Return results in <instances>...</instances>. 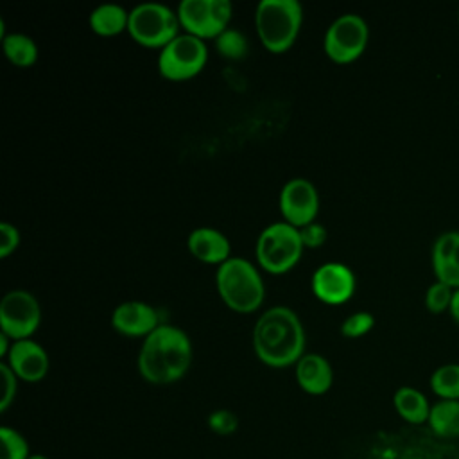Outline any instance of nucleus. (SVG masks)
Masks as SVG:
<instances>
[{
  "label": "nucleus",
  "mask_w": 459,
  "mask_h": 459,
  "mask_svg": "<svg viewBox=\"0 0 459 459\" xmlns=\"http://www.w3.org/2000/svg\"><path fill=\"white\" fill-rule=\"evenodd\" d=\"M179 25L178 11L161 2H143L129 11L127 30L140 45L163 48L179 34Z\"/></svg>",
  "instance_id": "6"
},
{
  "label": "nucleus",
  "mask_w": 459,
  "mask_h": 459,
  "mask_svg": "<svg viewBox=\"0 0 459 459\" xmlns=\"http://www.w3.org/2000/svg\"><path fill=\"white\" fill-rule=\"evenodd\" d=\"M0 375H2V382H4L2 398H0V411L4 412L14 402L16 389H18V377L14 375V371L5 362L0 364Z\"/></svg>",
  "instance_id": "28"
},
{
  "label": "nucleus",
  "mask_w": 459,
  "mask_h": 459,
  "mask_svg": "<svg viewBox=\"0 0 459 459\" xmlns=\"http://www.w3.org/2000/svg\"><path fill=\"white\" fill-rule=\"evenodd\" d=\"M230 0H181L178 5V16L188 34L201 39L217 38L228 29L231 20Z\"/></svg>",
  "instance_id": "9"
},
{
  "label": "nucleus",
  "mask_w": 459,
  "mask_h": 459,
  "mask_svg": "<svg viewBox=\"0 0 459 459\" xmlns=\"http://www.w3.org/2000/svg\"><path fill=\"white\" fill-rule=\"evenodd\" d=\"M0 459H29L32 455L25 436L13 427L0 429Z\"/></svg>",
  "instance_id": "23"
},
{
  "label": "nucleus",
  "mask_w": 459,
  "mask_h": 459,
  "mask_svg": "<svg viewBox=\"0 0 459 459\" xmlns=\"http://www.w3.org/2000/svg\"><path fill=\"white\" fill-rule=\"evenodd\" d=\"M296 382L308 394H325L333 384V369L319 353H305L296 364Z\"/></svg>",
  "instance_id": "17"
},
{
  "label": "nucleus",
  "mask_w": 459,
  "mask_h": 459,
  "mask_svg": "<svg viewBox=\"0 0 459 459\" xmlns=\"http://www.w3.org/2000/svg\"><path fill=\"white\" fill-rule=\"evenodd\" d=\"M429 427L437 437H459V400H439L430 407Z\"/></svg>",
  "instance_id": "20"
},
{
  "label": "nucleus",
  "mask_w": 459,
  "mask_h": 459,
  "mask_svg": "<svg viewBox=\"0 0 459 459\" xmlns=\"http://www.w3.org/2000/svg\"><path fill=\"white\" fill-rule=\"evenodd\" d=\"M253 350L271 368L296 364L305 355V328L298 314L283 305L267 308L253 326Z\"/></svg>",
  "instance_id": "1"
},
{
  "label": "nucleus",
  "mask_w": 459,
  "mask_h": 459,
  "mask_svg": "<svg viewBox=\"0 0 459 459\" xmlns=\"http://www.w3.org/2000/svg\"><path fill=\"white\" fill-rule=\"evenodd\" d=\"M375 326V317L371 312L366 310H359L350 314L342 325H341V333L346 337H362L366 335L371 328Z\"/></svg>",
  "instance_id": "26"
},
{
  "label": "nucleus",
  "mask_w": 459,
  "mask_h": 459,
  "mask_svg": "<svg viewBox=\"0 0 459 459\" xmlns=\"http://www.w3.org/2000/svg\"><path fill=\"white\" fill-rule=\"evenodd\" d=\"M280 212L285 222L301 228L314 222L319 212V194L305 178L289 179L280 192Z\"/></svg>",
  "instance_id": "11"
},
{
  "label": "nucleus",
  "mask_w": 459,
  "mask_h": 459,
  "mask_svg": "<svg viewBox=\"0 0 459 459\" xmlns=\"http://www.w3.org/2000/svg\"><path fill=\"white\" fill-rule=\"evenodd\" d=\"M393 405H394V411L398 412V416L411 425L427 423L430 407H432L429 403L427 396L420 389L411 387V385H402L394 391Z\"/></svg>",
  "instance_id": "18"
},
{
  "label": "nucleus",
  "mask_w": 459,
  "mask_h": 459,
  "mask_svg": "<svg viewBox=\"0 0 459 459\" xmlns=\"http://www.w3.org/2000/svg\"><path fill=\"white\" fill-rule=\"evenodd\" d=\"M303 9L298 0H262L255 11V27L271 52L287 50L301 27Z\"/></svg>",
  "instance_id": "4"
},
{
  "label": "nucleus",
  "mask_w": 459,
  "mask_h": 459,
  "mask_svg": "<svg viewBox=\"0 0 459 459\" xmlns=\"http://www.w3.org/2000/svg\"><path fill=\"white\" fill-rule=\"evenodd\" d=\"M298 230H299L301 242H303L305 247H319V246L325 244V240L328 237L326 228L323 224L316 222V221L308 222V224H305V226H301Z\"/></svg>",
  "instance_id": "29"
},
{
  "label": "nucleus",
  "mask_w": 459,
  "mask_h": 459,
  "mask_svg": "<svg viewBox=\"0 0 459 459\" xmlns=\"http://www.w3.org/2000/svg\"><path fill=\"white\" fill-rule=\"evenodd\" d=\"M310 285L323 303L341 305L355 292V274L341 262H326L314 271Z\"/></svg>",
  "instance_id": "12"
},
{
  "label": "nucleus",
  "mask_w": 459,
  "mask_h": 459,
  "mask_svg": "<svg viewBox=\"0 0 459 459\" xmlns=\"http://www.w3.org/2000/svg\"><path fill=\"white\" fill-rule=\"evenodd\" d=\"M430 260L436 280L459 289V230L445 231L434 240Z\"/></svg>",
  "instance_id": "15"
},
{
  "label": "nucleus",
  "mask_w": 459,
  "mask_h": 459,
  "mask_svg": "<svg viewBox=\"0 0 459 459\" xmlns=\"http://www.w3.org/2000/svg\"><path fill=\"white\" fill-rule=\"evenodd\" d=\"M208 59L204 39L183 32L170 39L158 56V70L170 81H185L197 75Z\"/></svg>",
  "instance_id": "7"
},
{
  "label": "nucleus",
  "mask_w": 459,
  "mask_h": 459,
  "mask_svg": "<svg viewBox=\"0 0 459 459\" xmlns=\"http://www.w3.org/2000/svg\"><path fill=\"white\" fill-rule=\"evenodd\" d=\"M41 321L38 299L23 289H14L4 294L0 301V330L13 341L29 339Z\"/></svg>",
  "instance_id": "10"
},
{
  "label": "nucleus",
  "mask_w": 459,
  "mask_h": 459,
  "mask_svg": "<svg viewBox=\"0 0 459 459\" xmlns=\"http://www.w3.org/2000/svg\"><path fill=\"white\" fill-rule=\"evenodd\" d=\"M111 325L118 333L129 337H147L154 328L160 326V319L154 307L138 299H131L115 307L111 314Z\"/></svg>",
  "instance_id": "14"
},
{
  "label": "nucleus",
  "mask_w": 459,
  "mask_h": 459,
  "mask_svg": "<svg viewBox=\"0 0 459 459\" xmlns=\"http://www.w3.org/2000/svg\"><path fill=\"white\" fill-rule=\"evenodd\" d=\"M457 23H459V11H457Z\"/></svg>",
  "instance_id": "33"
},
{
  "label": "nucleus",
  "mask_w": 459,
  "mask_h": 459,
  "mask_svg": "<svg viewBox=\"0 0 459 459\" xmlns=\"http://www.w3.org/2000/svg\"><path fill=\"white\" fill-rule=\"evenodd\" d=\"M369 38L368 23L355 13L337 16L326 29L323 47L326 56L335 63H351L366 48Z\"/></svg>",
  "instance_id": "8"
},
{
  "label": "nucleus",
  "mask_w": 459,
  "mask_h": 459,
  "mask_svg": "<svg viewBox=\"0 0 459 459\" xmlns=\"http://www.w3.org/2000/svg\"><path fill=\"white\" fill-rule=\"evenodd\" d=\"M192 362V342L185 330L174 325H160L138 351V373L151 384H172L185 377Z\"/></svg>",
  "instance_id": "2"
},
{
  "label": "nucleus",
  "mask_w": 459,
  "mask_h": 459,
  "mask_svg": "<svg viewBox=\"0 0 459 459\" xmlns=\"http://www.w3.org/2000/svg\"><path fill=\"white\" fill-rule=\"evenodd\" d=\"M215 47L228 59H242L247 54V39L238 29L228 27L215 38Z\"/></svg>",
  "instance_id": "24"
},
{
  "label": "nucleus",
  "mask_w": 459,
  "mask_h": 459,
  "mask_svg": "<svg viewBox=\"0 0 459 459\" xmlns=\"http://www.w3.org/2000/svg\"><path fill=\"white\" fill-rule=\"evenodd\" d=\"M127 22L129 13L115 2L100 4L90 13V25L100 36H115L127 30Z\"/></svg>",
  "instance_id": "19"
},
{
  "label": "nucleus",
  "mask_w": 459,
  "mask_h": 459,
  "mask_svg": "<svg viewBox=\"0 0 459 459\" xmlns=\"http://www.w3.org/2000/svg\"><path fill=\"white\" fill-rule=\"evenodd\" d=\"M208 427L219 436H230L238 427V418L230 409H217L208 416Z\"/></svg>",
  "instance_id": "27"
},
{
  "label": "nucleus",
  "mask_w": 459,
  "mask_h": 459,
  "mask_svg": "<svg viewBox=\"0 0 459 459\" xmlns=\"http://www.w3.org/2000/svg\"><path fill=\"white\" fill-rule=\"evenodd\" d=\"M452 296H454V289L450 285L436 280L425 290V307L434 314H441V312L448 310Z\"/></svg>",
  "instance_id": "25"
},
{
  "label": "nucleus",
  "mask_w": 459,
  "mask_h": 459,
  "mask_svg": "<svg viewBox=\"0 0 459 459\" xmlns=\"http://www.w3.org/2000/svg\"><path fill=\"white\" fill-rule=\"evenodd\" d=\"M186 246L197 260L219 265L230 258L231 251L228 237L222 231L210 226L192 230L186 238Z\"/></svg>",
  "instance_id": "16"
},
{
  "label": "nucleus",
  "mask_w": 459,
  "mask_h": 459,
  "mask_svg": "<svg viewBox=\"0 0 459 459\" xmlns=\"http://www.w3.org/2000/svg\"><path fill=\"white\" fill-rule=\"evenodd\" d=\"M29 459H50V457H47V455H43V454H32Z\"/></svg>",
  "instance_id": "32"
},
{
  "label": "nucleus",
  "mask_w": 459,
  "mask_h": 459,
  "mask_svg": "<svg viewBox=\"0 0 459 459\" xmlns=\"http://www.w3.org/2000/svg\"><path fill=\"white\" fill-rule=\"evenodd\" d=\"M448 312H450L452 319L459 325V289H454V296H452V301H450Z\"/></svg>",
  "instance_id": "31"
},
{
  "label": "nucleus",
  "mask_w": 459,
  "mask_h": 459,
  "mask_svg": "<svg viewBox=\"0 0 459 459\" xmlns=\"http://www.w3.org/2000/svg\"><path fill=\"white\" fill-rule=\"evenodd\" d=\"M430 389L439 400H459V364L448 362L430 375Z\"/></svg>",
  "instance_id": "22"
},
{
  "label": "nucleus",
  "mask_w": 459,
  "mask_h": 459,
  "mask_svg": "<svg viewBox=\"0 0 459 459\" xmlns=\"http://www.w3.org/2000/svg\"><path fill=\"white\" fill-rule=\"evenodd\" d=\"M5 359V364L14 371V375L25 382H39L48 371V355L45 348L30 337L13 341Z\"/></svg>",
  "instance_id": "13"
},
{
  "label": "nucleus",
  "mask_w": 459,
  "mask_h": 459,
  "mask_svg": "<svg viewBox=\"0 0 459 459\" xmlns=\"http://www.w3.org/2000/svg\"><path fill=\"white\" fill-rule=\"evenodd\" d=\"M217 290L222 301L237 312L256 310L265 296L258 269L242 256H230L215 273Z\"/></svg>",
  "instance_id": "3"
},
{
  "label": "nucleus",
  "mask_w": 459,
  "mask_h": 459,
  "mask_svg": "<svg viewBox=\"0 0 459 459\" xmlns=\"http://www.w3.org/2000/svg\"><path fill=\"white\" fill-rule=\"evenodd\" d=\"M303 249L305 246L299 230L285 221L265 226L255 246L258 264L273 274H281L292 269L301 258Z\"/></svg>",
  "instance_id": "5"
},
{
  "label": "nucleus",
  "mask_w": 459,
  "mask_h": 459,
  "mask_svg": "<svg viewBox=\"0 0 459 459\" xmlns=\"http://www.w3.org/2000/svg\"><path fill=\"white\" fill-rule=\"evenodd\" d=\"M20 244V231L11 222H0V256H9Z\"/></svg>",
  "instance_id": "30"
},
{
  "label": "nucleus",
  "mask_w": 459,
  "mask_h": 459,
  "mask_svg": "<svg viewBox=\"0 0 459 459\" xmlns=\"http://www.w3.org/2000/svg\"><path fill=\"white\" fill-rule=\"evenodd\" d=\"M5 57L16 66H30L38 59V45L23 32H9L2 38Z\"/></svg>",
  "instance_id": "21"
}]
</instances>
